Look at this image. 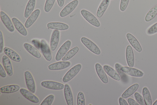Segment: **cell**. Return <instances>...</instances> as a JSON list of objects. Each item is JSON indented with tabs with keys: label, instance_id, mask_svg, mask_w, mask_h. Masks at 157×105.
<instances>
[{
	"label": "cell",
	"instance_id": "6da1fadb",
	"mask_svg": "<svg viewBox=\"0 0 157 105\" xmlns=\"http://www.w3.org/2000/svg\"><path fill=\"white\" fill-rule=\"evenodd\" d=\"M80 13L84 18L90 24L96 27L100 26L99 22L91 13L84 9L81 10Z\"/></svg>",
	"mask_w": 157,
	"mask_h": 105
},
{
	"label": "cell",
	"instance_id": "7a4b0ae2",
	"mask_svg": "<svg viewBox=\"0 0 157 105\" xmlns=\"http://www.w3.org/2000/svg\"><path fill=\"white\" fill-rule=\"evenodd\" d=\"M81 41L83 44L91 52L97 55L100 54L101 51L99 48L91 40L85 37H82Z\"/></svg>",
	"mask_w": 157,
	"mask_h": 105
},
{
	"label": "cell",
	"instance_id": "3957f363",
	"mask_svg": "<svg viewBox=\"0 0 157 105\" xmlns=\"http://www.w3.org/2000/svg\"><path fill=\"white\" fill-rule=\"evenodd\" d=\"M82 67L81 64H78L69 70L63 76L62 80L66 83L72 79L79 72Z\"/></svg>",
	"mask_w": 157,
	"mask_h": 105
},
{
	"label": "cell",
	"instance_id": "277c9868",
	"mask_svg": "<svg viewBox=\"0 0 157 105\" xmlns=\"http://www.w3.org/2000/svg\"><path fill=\"white\" fill-rule=\"evenodd\" d=\"M71 45V42L68 40L66 41L60 47L55 57L57 61L61 60L67 53Z\"/></svg>",
	"mask_w": 157,
	"mask_h": 105
},
{
	"label": "cell",
	"instance_id": "5b68a950",
	"mask_svg": "<svg viewBox=\"0 0 157 105\" xmlns=\"http://www.w3.org/2000/svg\"><path fill=\"white\" fill-rule=\"evenodd\" d=\"M78 3L77 0H74L67 4L62 10L59 14L61 17H65L72 12L76 8Z\"/></svg>",
	"mask_w": 157,
	"mask_h": 105
},
{
	"label": "cell",
	"instance_id": "8992f818",
	"mask_svg": "<svg viewBox=\"0 0 157 105\" xmlns=\"http://www.w3.org/2000/svg\"><path fill=\"white\" fill-rule=\"evenodd\" d=\"M24 75L27 88L31 92L34 93L36 91V85L32 74L29 71H26L25 72Z\"/></svg>",
	"mask_w": 157,
	"mask_h": 105
},
{
	"label": "cell",
	"instance_id": "52a82bcc",
	"mask_svg": "<svg viewBox=\"0 0 157 105\" xmlns=\"http://www.w3.org/2000/svg\"><path fill=\"white\" fill-rule=\"evenodd\" d=\"M41 85L46 88L55 90H62L64 87V85L62 83L51 81H43L41 83Z\"/></svg>",
	"mask_w": 157,
	"mask_h": 105
},
{
	"label": "cell",
	"instance_id": "ba28073f",
	"mask_svg": "<svg viewBox=\"0 0 157 105\" xmlns=\"http://www.w3.org/2000/svg\"><path fill=\"white\" fill-rule=\"evenodd\" d=\"M1 19L7 29L10 32L14 31V27L11 20L8 15L3 11L0 12Z\"/></svg>",
	"mask_w": 157,
	"mask_h": 105
},
{
	"label": "cell",
	"instance_id": "9c48e42d",
	"mask_svg": "<svg viewBox=\"0 0 157 105\" xmlns=\"http://www.w3.org/2000/svg\"><path fill=\"white\" fill-rule=\"evenodd\" d=\"M40 49L45 59L48 61H50L52 59L51 51L47 43L44 39L40 42Z\"/></svg>",
	"mask_w": 157,
	"mask_h": 105
},
{
	"label": "cell",
	"instance_id": "30bf717a",
	"mask_svg": "<svg viewBox=\"0 0 157 105\" xmlns=\"http://www.w3.org/2000/svg\"><path fill=\"white\" fill-rule=\"evenodd\" d=\"M121 70L126 74L132 76L141 77L144 74L141 71L137 69L128 67H122Z\"/></svg>",
	"mask_w": 157,
	"mask_h": 105
},
{
	"label": "cell",
	"instance_id": "8fae6325",
	"mask_svg": "<svg viewBox=\"0 0 157 105\" xmlns=\"http://www.w3.org/2000/svg\"><path fill=\"white\" fill-rule=\"evenodd\" d=\"M71 65V63L69 61H60L50 64L48 68L51 70H61L67 68Z\"/></svg>",
	"mask_w": 157,
	"mask_h": 105
},
{
	"label": "cell",
	"instance_id": "7c38bea8",
	"mask_svg": "<svg viewBox=\"0 0 157 105\" xmlns=\"http://www.w3.org/2000/svg\"><path fill=\"white\" fill-rule=\"evenodd\" d=\"M60 32L58 30H55L52 33L50 40V47L52 51L55 50L59 41Z\"/></svg>",
	"mask_w": 157,
	"mask_h": 105
},
{
	"label": "cell",
	"instance_id": "4fadbf2b",
	"mask_svg": "<svg viewBox=\"0 0 157 105\" xmlns=\"http://www.w3.org/2000/svg\"><path fill=\"white\" fill-rule=\"evenodd\" d=\"M40 13V10L36 9L34 10L28 18L25 24L26 28L30 27L37 19Z\"/></svg>",
	"mask_w": 157,
	"mask_h": 105
},
{
	"label": "cell",
	"instance_id": "5bb4252c",
	"mask_svg": "<svg viewBox=\"0 0 157 105\" xmlns=\"http://www.w3.org/2000/svg\"><path fill=\"white\" fill-rule=\"evenodd\" d=\"M126 57L128 66L133 67L134 64V58L133 52L132 47L128 45L127 46L126 50Z\"/></svg>",
	"mask_w": 157,
	"mask_h": 105
},
{
	"label": "cell",
	"instance_id": "9a60e30c",
	"mask_svg": "<svg viewBox=\"0 0 157 105\" xmlns=\"http://www.w3.org/2000/svg\"><path fill=\"white\" fill-rule=\"evenodd\" d=\"M2 62L4 67L8 75L10 76H12L13 73V68L9 58L7 55H3Z\"/></svg>",
	"mask_w": 157,
	"mask_h": 105
},
{
	"label": "cell",
	"instance_id": "2e32d148",
	"mask_svg": "<svg viewBox=\"0 0 157 105\" xmlns=\"http://www.w3.org/2000/svg\"><path fill=\"white\" fill-rule=\"evenodd\" d=\"M20 92L23 96L30 101L35 103L39 102L38 98L29 91L21 88L20 89Z\"/></svg>",
	"mask_w": 157,
	"mask_h": 105
},
{
	"label": "cell",
	"instance_id": "e0dca14e",
	"mask_svg": "<svg viewBox=\"0 0 157 105\" xmlns=\"http://www.w3.org/2000/svg\"><path fill=\"white\" fill-rule=\"evenodd\" d=\"M3 51L5 54L10 59L16 62H20L21 58L18 54L12 49L5 47Z\"/></svg>",
	"mask_w": 157,
	"mask_h": 105
},
{
	"label": "cell",
	"instance_id": "ac0fdd59",
	"mask_svg": "<svg viewBox=\"0 0 157 105\" xmlns=\"http://www.w3.org/2000/svg\"><path fill=\"white\" fill-rule=\"evenodd\" d=\"M95 68L97 75L102 82L104 83H107L108 82L107 77L101 65L96 63L95 65Z\"/></svg>",
	"mask_w": 157,
	"mask_h": 105
},
{
	"label": "cell",
	"instance_id": "d6986e66",
	"mask_svg": "<svg viewBox=\"0 0 157 105\" xmlns=\"http://www.w3.org/2000/svg\"><path fill=\"white\" fill-rule=\"evenodd\" d=\"M126 37L130 43L136 51L139 52L141 51V46L135 37L131 34L128 33L126 34Z\"/></svg>",
	"mask_w": 157,
	"mask_h": 105
},
{
	"label": "cell",
	"instance_id": "ffe728a7",
	"mask_svg": "<svg viewBox=\"0 0 157 105\" xmlns=\"http://www.w3.org/2000/svg\"><path fill=\"white\" fill-rule=\"evenodd\" d=\"M64 93L67 104L73 105V95L71 88L68 84H66L64 85Z\"/></svg>",
	"mask_w": 157,
	"mask_h": 105
},
{
	"label": "cell",
	"instance_id": "44dd1931",
	"mask_svg": "<svg viewBox=\"0 0 157 105\" xmlns=\"http://www.w3.org/2000/svg\"><path fill=\"white\" fill-rule=\"evenodd\" d=\"M12 20L13 25L18 31L22 35L26 36L27 34V32L21 22L14 17L12 18Z\"/></svg>",
	"mask_w": 157,
	"mask_h": 105
},
{
	"label": "cell",
	"instance_id": "7402d4cb",
	"mask_svg": "<svg viewBox=\"0 0 157 105\" xmlns=\"http://www.w3.org/2000/svg\"><path fill=\"white\" fill-rule=\"evenodd\" d=\"M47 27L49 29L63 30H67L68 26L65 23L60 22H50L47 24Z\"/></svg>",
	"mask_w": 157,
	"mask_h": 105
},
{
	"label": "cell",
	"instance_id": "603a6c76",
	"mask_svg": "<svg viewBox=\"0 0 157 105\" xmlns=\"http://www.w3.org/2000/svg\"><path fill=\"white\" fill-rule=\"evenodd\" d=\"M103 69L106 73L113 79L120 81L121 78L117 71L110 66L105 65L103 66Z\"/></svg>",
	"mask_w": 157,
	"mask_h": 105
},
{
	"label": "cell",
	"instance_id": "cb8c5ba5",
	"mask_svg": "<svg viewBox=\"0 0 157 105\" xmlns=\"http://www.w3.org/2000/svg\"><path fill=\"white\" fill-rule=\"evenodd\" d=\"M110 2L109 0H103L101 3L97 11L96 15L101 18L107 9Z\"/></svg>",
	"mask_w": 157,
	"mask_h": 105
},
{
	"label": "cell",
	"instance_id": "d4e9b609",
	"mask_svg": "<svg viewBox=\"0 0 157 105\" xmlns=\"http://www.w3.org/2000/svg\"><path fill=\"white\" fill-rule=\"evenodd\" d=\"M20 86L17 85H11L4 86L0 88L1 92L3 93H11L19 90Z\"/></svg>",
	"mask_w": 157,
	"mask_h": 105
},
{
	"label": "cell",
	"instance_id": "484cf974",
	"mask_svg": "<svg viewBox=\"0 0 157 105\" xmlns=\"http://www.w3.org/2000/svg\"><path fill=\"white\" fill-rule=\"evenodd\" d=\"M24 46L27 51L34 57L40 59L41 55L39 51L31 45L25 43L24 44Z\"/></svg>",
	"mask_w": 157,
	"mask_h": 105
},
{
	"label": "cell",
	"instance_id": "4316f807",
	"mask_svg": "<svg viewBox=\"0 0 157 105\" xmlns=\"http://www.w3.org/2000/svg\"><path fill=\"white\" fill-rule=\"evenodd\" d=\"M36 0H29L26 7L24 13V17L28 18L32 13L35 8Z\"/></svg>",
	"mask_w": 157,
	"mask_h": 105
},
{
	"label": "cell",
	"instance_id": "83f0119b",
	"mask_svg": "<svg viewBox=\"0 0 157 105\" xmlns=\"http://www.w3.org/2000/svg\"><path fill=\"white\" fill-rule=\"evenodd\" d=\"M139 85L138 83H135L131 86L122 94L121 97L124 99H126L131 96L138 89Z\"/></svg>",
	"mask_w": 157,
	"mask_h": 105
},
{
	"label": "cell",
	"instance_id": "f1b7e54d",
	"mask_svg": "<svg viewBox=\"0 0 157 105\" xmlns=\"http://www.w3.org/2000/svg\"><path fill=\"white\" fill-rule=\"evenodd\" d=\"M142 95L146 105H151L152 100L150 93L146 87H144L142 90Z\"/></svg>",
	"mask_w": 157,
	"mask_h": 105
},
{
	"label": "cell",
	"instance_id": "f546056e",
	"mask_svg": "<svg viewBox=\"0 0 157 105\" xmlns=\"http://www.w3.org/2000/svg\"><path fill=\"white\" fill-rule=\"evenodd\" d=\"M157 14V4L152 7L146 14L145 20L147 22L152 20Z\"/></svg>",
	"mask_w": 157,
	"mask_h": 105
},
{
	"label": "cell",
	"instance_id": "4dcf8cb0",
	"mask_svg": "<svg viewBox=\"0 0 157 105\" xmlns=\"http://www.w3.org/2000/svg\"><path fill=\"white\" fill-rule=\"evenodd\" d=\"M78 47L75 46L69 50L62 58V61H67L73 57L78 51Z\"/></svg>",
	"mask_w": 157,
	"mask_h": 105
},
{
	"label": "cell",
	"instance_id": "1f68e13d",
	"mask_svg": "<svg viewBox=\"0 0 157 105\" xmlns=\"http://www.w3.org/2000/svg\"><path fill=\"white\" fill-rule=\"evenodd\" d=\"M122 66L118 63H116L115 65V69L119 75L122 81L125 83H126L128 80V77L123 71H122L121 68Z\"/></svg>",
	"mask_w": 157,
	"mask_h": 105
},
{
	"label": "cell",
	"instance_id": "d6a6232c",
	"mask_svg": "<svg viewBox=\"0 0 157 105\" xmlns=\"http://www.w3.org/2000/svg\"><path fill=\"white\" fill-rule=\"evenodd\" d=\"M54 96L50 95L47 96L42 102L40 105H51L54 100Z\"/></svg>",
	"mask_w": 157,
	"mask_h": 105
},
{
	"label": "cell",
	"instance_id": "836d02e7",
	"mask_svg": "<svg viewBox=\"0 0 157 105\" xmlns=\"http://www.w3.org/2000/svg\"><path fill=\"white\" fill-rule=\"evenodd\" d=\"M55 0H46L44 6V10L46 12H49L52 8Z\"/></svg>",
	"mask_w": 157,
	"mask_h": 105
},
{
	"label": "cell",
	"instance_id": "e575fe53",
	"mask_svg": "<svg viewBox=\"0 0 157 105\" xmlns=\"http://www.w3.org/2000/svg\"><path fill=\"white\" fill-rule=\"evenodd\" d=\"M77 104L85 105V97L83 93L82 92L78 93L77 97Z\"/></svg>",
	"mask_w": 157,
	"mask_h": 105
},
{
	"label": "cell",
	"instance_id": "d590c367",
	"mask_svg": "<svg viewBox=\"0 0 157 105\" xmlns=\"http://www.w3.org/2000/svg\"><path fill=\"white\" fill-rule=\"evenodd\" d=\"M134 96L136 100L139 105H145L143 98L140 93L137 92H135Z\"/></svg>",
	"mask_w": 157,
	"mask_h": 105
},
{
	"label": "cell",
	"instance_id": "8d00e7d4",
	"mask_svg": "<svg viewBox=\"0 0 157 105\" xmlns=\"http://www.w3.org/2000/svg\"><path fill=\"white\" fill-rule=\"evenodd\" d=\"M157 33V22L149 27L147 30V33L151 35Z\"/></svg>",
	"mask_w": 157,
	"mask_h": 105
},
{
	"label": "cell",
	"instance_id": "74e56055",
	"mask_svg": "<svg viewBox=\"0 0 157 105\" xmlns=\"http://www.w3.org/2000/svg\"><path fill=\"white\" fill-rule=\"evenodd\" d=\"M129 0H121L120 9L122 11H124L128 5Z\"/></svg>",
	"mask_w": 157,
	"mask_h": 105
},
{
	"label": "cell",
	"instance_id": "f35d334b",
	"mask_svg": "<svg viewBox=\"0 0 157 105\" xmlns=\"http://www.w3.org/2000/svg\"><path fill=\"white\" fill-rule=\"evenodd\" d=\"M4 47L3 38L2 33L0 31V53L1 54L3 50Z\"/></svg>",
	"mask_w": 157,
	"mask_h": 105
},
{
	"label": "cell",
	"instance_id": "ab89813d",
	"mask_svg": "<svg viewBox=\"0 0 157 105\" xmlns=\"http://www.w3.org/2000/svg\"><path fill=\"white\" fill-rule=\"evenodd\" d=\"M0 75L3 78L6 77V75L5 70L2 67L1 64H0Z\"/></svg>",
	"mask_w": 157,
	"mask_h": 105
},
{
	"label": "cell",
	"instance_id": "60d3db41",
	"mask_svg": "<svg viewBox=\"0 0 157 105\" xmlns=\"http://www.w3.org/2000/svg\"><path fill=\"white\" fill-rule=\"evenodd\" d=\"M128 102L129 105H139L134 100L131 98H129L128 99Z\"/></svg>",
	"mask_w": 157,
	"mask_h": 105
},
{
	"label": "cell",
	"instance_id": "b9f144b4",
	"mask_svg": "<svg viewBox=\"0 0 157 105\" xmlns=\"http://www.w3.org/2000/svg\"><path fill=\"white\" fill-rule=\"evenodd\" d=\"M119 102L120 105H128V104L123 98L120 97L119 99Z\"/></svg>",
	"mask_w": 157,
	"mask_h": 105
},
{
	"label": "cell",
	"instance_id": "7bdbcfd3",
	"mask_svg": "<svg viewBox=\"0 0 157 105\" xmlns=\"http://www.w3.org/2000/svg\"><path fill=\"white\" fill-rule=\"evenodd\" d=\"M32 42L34 45L37 48H40V42L36 40L33 39L32 40Z\"/></svg>",
	"mask_w": 157,
	"mask_h": 105
},
{
	"label": "cell",
	"instance_id": "ee69618b",
	"mask_svg": "<svg viewBox=\"0 0 157 105\" xmlns=\"http://www.w3.org/2000/svg\"><path fill=\"white\" fill-rule=\"evenodd\" d=\"M58 6L61 7L63 5L64 2V0H57Z\"/></svg>",
	"mask_w": 157,
	"mask_h": 105
},
{
	"label": "cell",
	"instance_id": "f6af8a7d",
	"mask_svg": "<svg viewBox=\"0 0 157 105\" xmlns=\"http://www.w3.org/2000/svg\"><path fill=\"white\" fill-rule=\"evenodd\" d=\"M153 105H157V99L153 103Z\"/></svg>",
	"mask_w": 157,
	"mask_h": 105
},
{
	"label": "cell",
	"instance_id": "bcb514c9",
	"mask_svg": "<svg viewBox=\"0 0 157 105\" xmlns=\"http://www.w3.org/2000/svg\"></svg>",
	"mask_w": 157,
	"mask_h": 105
}]
</instances>
